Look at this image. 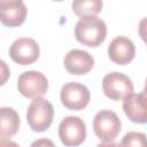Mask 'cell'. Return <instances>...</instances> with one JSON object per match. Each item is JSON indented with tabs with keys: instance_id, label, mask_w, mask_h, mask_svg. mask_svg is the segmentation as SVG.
<instances>
[{
	"instance_id": "cell-1",
	"label": "cell",
	"mask_w": 147,
	"mask_h": 147,
	"mask_svg": "<svg viewBox=\"0 0 147 147\" xmlns=\"http://www.w3.org/2000/svg\"><path fill=\"white\" fill-rule=\"evenodd\" d=\"M107 36L106 23L96 16L80 17L75 26V38L87 47L100 46Z\"/></svg>"
},
{
	"instance_id": "cell-2",
	"label": "cell",
	"mask_w": 147,
	"mask_h": 147,
	"mask_svg": "<svg viewBox=\"0 0 147 147\" xmlns=\"http://www.w3.org/2000/svg\"><path fill=\"white\" fill-rule=\"evenodd\" d=\"M53 105L41 96L33 99V101L28 107L26 121L30 129L34 132H44L49 129L53 122Z\"/></svg>"
},
{
	"instance_id": "cell-3",
	"label": "cell",
	"mask_w": 147,
	"mask_h": 147,
	"mask_svg": "<svg viewBox=\"0 0 147 147\" xmlns=\"http://www.w3.org/2000/svg\"><path fill=\"white\" fill-rule=\"evenodd\" d=\"M122 129L121 119L113 110H100L93 119V130L102 144H113Z\"/></svg>"
},
{
	"instance_id": "cell-4",
	"label": "cell",
	"mask_w": 147,
	"mask_h": 147,
	"mask_svg": "<svg viewBox=\"0 0 147 147\" xmlns=\"http://www.w3.org/2000/svg\"><path fill=\"white\" fill-rule=\"evenodd\" d=\"M59 138L64 146H79L86 139L85 122L78 116L64 117L59 125Z\"/></svg>"
},
{
	"instance_id": "cell-5",
	"label": "cell",
	"mask_w": 147,
	"mask_h": 147,
	"mask_svg": "<svg viewBox=\"0 0 147 147\" xmlns=\"http://www.w3.org/2000/svg\"><path fill=\"white\" fill-rule=\"evenodd\" d=\"M17 90L25 98H40L48 90V80L40 71L29 70L20 75L17 79Z\"/></svg>"
},
{
	"instance_id": "cell-6",
	"label": "cell",
	"mask_w": 147,
	"mask_h": 147,
	"mask_svg": "<svg viewBox=\"0 0 147 147\" xmlns=\"http://www.w3.org/2000/svg\"><path fill=\"white\" fill-rule=\"evenodd\" d=\"M102 91L105 95L111 100H123L133 93V83L122 72H109L102 79Z\"/></svg>"
},
{
	"instance_id": "cell-7",
	"label": "cell",
	"mask_w": 147,
	"mask_h": 147,
	"mask_svg": "<svg viewBox=\"0 0 147 147\" xmlns=\"http://www.w3.org/2000/svg\"><path fill=\"white\" fill-rule=\"evenodd\" d=\"M62 105L70 110H82L90 102L88 88L77 82H70L62 86L60 92Z\"/></svg>"
},
{
	"instance_id": "cell-8",
	"label": "cell",
	"mask_w": 147,
	"mask_h": 147,
	"mask_svg": "<svg viewBox=\"0 0 147 147\" xmlns=\"http://www.w3.org/2000/svg\"><path fill=\"white\" fill-rule=\"evenodd\" d=\"M39 54V45L32 38H18L10 45L9 48L10 59L21 65L32 64L38 60Z\"/></svg>"
},
{
	"instance_id": "cell-9",
	"label": "cell",
	"mask_w": 147,
	"mask_h": 147,
	"mask_svg": "<svg viewBox=\"0 0 147 147\" xmlns=\"http://www.w3.org/2000/svg\"><path fill=\"white\" fill-rule=\"evenodd\" d=\"M28 9L23 0H0V21L9 28L20 26L26 18Z\"/></svg>"
},
{
	"instance_id": "cell-10",
	"label": "cell",
	"mask_w": 147,
	"mask_h": 147,
	"mask_svg": "<svg viewBox=\"0 0 147 147\" xmlns=\"http://www.w3.org/2000/svg\"><path fill=\"white\" fill-rule=\"evenodd\" d=\"M136 55V47L131 39L125 36H118L111 40L108 46L109 59L119 65L129 64Z\"/></svg>"
},
{
	"instance_id": "cell-11",
	"label": "cell",
	"mask_w": 147,
	"mask_h": 147,
	"mask_svg": "<svg viewBox=\"0 0 147 147\" xmlns=\"http://www.w3.org/2000/svg\"><path fill=\"white\" fill-rule=\"evenodd\" d=\"M123 110L126 117L137 124L147 123V95L131 93L123 99Z\"/></svg>"
},
{
	"instance_id": "cell-12",
	"label": "cell",
	"mask_w": 147,
	"mask_h": 147,
	"mask_svg": "<svg viewBox=\"0 0 147 147\" xmlns=\"http://www.w3.org/2000/svg\"><path fill=\"white\" fill-rule=\"evenodd\" d=\"M64 68L71 75H85L90 72L94 65L93 56L83 49L74 48L64 56Z\"/></svg>"
},
{
	"instance_id": "cell-13",
	"label": "cell",
	"mask_w": 147,
	"mask_h": 147,
	"mask_svg": "<svg viewBox=\"0 0 147 147\" xmlns=\"http://www.w3.org/2000/svg\"><path fill=\"white\" fill-rule=\"evenodd\" d=\"M0 116V137L2 139L11 138L20 129V116L17 111L10 107H1Z\"/></svg>"
},
{
	"instance_id": "cell-14",
	"label": "cell",
	"mask_w": 147,
	"mask_h": 147,
	"mask_svg": "<svg viewBox=\"0 0 147 147\" xmlns=\"http://www.w3.org/2000/svg\"><path fill=\"white\" fill-rule=\"evenodd\" d=\"M102 0H72L71 9L79 17L96 16L102 10Z\"/></svg>"
},
{
	"instance_id": "cell-15",
	"label": "cell",
	"mask_w": 147,
	"mask_h": 147,
	"mask_svg": "<svg viewBox=\"0 0 147 147\" xmlns=\"http://www.w3.org/2000/svg\"><path fill=\"white\" fill-rule=\"evenodd\" d=\"M121 146L147 147V138L142 132H129L121 141Z\"/></svg>"
},
{
	"instance_id": "cell-16",
	"label": "cell",
	"mask_w": 147,
	"mask_h": 147,
	"mask_svg": "<svg viewBox=\"0 0 147 147\" xmlns=\"http://www.w3.org/2000/svg\"><path fill=\"white\" fill-rule=\"evenodd\" d=\"M138 31H139L140 38L145 41V44H146V46H147V17H144V18L139 22Z\"/></svg>"
},
{
	"instance_id": "cell-17",
	"label": "cell",
	"mask_w": 147,
	"mask_h": 147,
	"mask_svg": "<svg viewBox=\"0 0 147 147\" xmlns=\"http://www.w3.org/2000/svg\"><path fill=\"white\" fill-rule=\"evenodd\" d=\"M142 93L147 95V78H146V80H145V87H144V90H142Z\"/></svg>"
},
{
	"instance_id": "cell-18",
	"label": "cell",
	"mask_w": 147,
	"mask_h": 147,
	"mask_svg": "<svg viewBox=\"0 0 147 147\" xmlns=\"http://www.w3.org/2000/svg\"><path fill=\"white\" fill-rule=\"evenodd\" d=\"M53 1H63V0H53Z\"/></svg>"
}]
</instances>
